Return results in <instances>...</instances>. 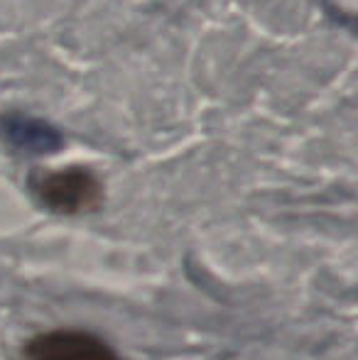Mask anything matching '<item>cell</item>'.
I'll list each match as a JSON object with an SVG mask.
<instances>
[{
  "instance_id": "obj_1",
  "label": "cell",
  "mask_w": 358,
  "mask_h": 360,
  "mask_svg": "<svg viewBox=\"0 0 358 360\" xmlns=\"http://www.w3.org/2000/svg\"><path fill=\"white\" fill-rule=\"evenodd\" d=\"M27 184L34 199L52 214H87L98 209V204L103 201V184L87 167L34 169Z\"/></svg>"
},
{
  "instance_id": "obj_2",
  "label": "cell",
  "mask_w": 358,
  "mask_h": 360,
  "mask_svg": "<svg viewBox=\"0 0 358 360\" xmlns=\"http://www.w3.org/2000/svg\"><path fill=\"white\" fill-rule=\"evenodd\" d=\"M25 360H123L113 346L82 328L37 333L25 346Z\"/></svg>"
},
{
  "instance_id": "obj_3",
  "label": "cell",
  "mask_w": 358,
  "mask_h": 360,
  "mask_svg": "<svg viewBox=\"0 0 358 360\" xmlns=\"http://www.w3.org/2000/svg\"><path fill=\"white\" fill-rule=\"evenodd\" d=\"M0 140L20 155H54L64 147V135L37 115L23 110L0 113Z\"/></svg>"
}]
</instances>
